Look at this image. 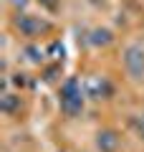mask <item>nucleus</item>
<instances>
[{
    "label": "nucleus",
    "instance_id": "nucleus-11",
    "mask_svg": "<svg viewBox=\"0 0 144 152\" xmlns=\"http://www.w3.org/2000/svg\"><path fill=\"white\" fill-rule=\"evenodd\" d=\"M58 69H61V64L56 61V64L51 66V69H46V76H43V79H46V81H51V79H56V71H58Z\"/></svg>",
    "mask_w": 144,
    "mask_h": 152
},
{
    "label": "nucleus",
    "instance_id": "nucleus-1",
    "mask_svg": "<svg viewBox=\"0 0 144 152\" xmlns=\"http://www.w3.org/2000/svg\"><path fill=\"white\" fill-rule=\"evenodd\" d=\"M84 102H86V91H84V84L79 79H66L61 84V94H58V107L66 117H79L84 112Z\"/></svg>",
    "mask_w": 144,
    "mask_h": 152
},
{
    "label": "nucleus",
    "instance_id": "nucleus-4",
    "mask_svg": "<svg viewBox=\"0 0 144 152\" xmlns=\"http://www.w3.org/2000/svg\"><path fill=\"white\" fill-rule=\"evenodd\" d=\"M84 91H86V99L101 102V99H109L114 94V86L106 76H89L84 81Z\"/></svg>",
    "mask_w": 144,
    "mask_h": 152
},
{
    "label": "nucleus",
    "instance_id": "nucleus-13",
    "mask_svg": "<svg viewBox=\"0 0 144 152\" xmlns=\"http://www.w3.org/2000/svg\"><path fill=\"white\" fill-rule=\"evenodd\" d=\"M8 3H10V5H13V8H15V10H18V13H20V10H23V8H25V5H28V0H8Z\"/></svg>",
    "mask_w": 144,
    "mask_h": 152
},
{
    "label": "nucleus",
    "instance_id": "nucleus-12",
    "mask_svg": "<svg viewBox=\"0 0 144 152\" xmlns=\"http://www.w3.org/2000/svg\"><path fill=\"white\" fill-rule=\"evenodd\" d=\"M38 3H41L43 8H48V10H56V8H58V3H61V0H38Z\"/></svg>",
    "mask_w": 144,
    "mask_h": 152
},
{
    "label": "nucleus",
    "instance_id": "nucleus-2",
    "mask_svg": "<svg viewBox=\"0 0 144 152\" xmlns=\"http://www.w3.org/2000/svg\"><path fill=\"white\" fill-rule=\"evenodd\" d=\"M13 26H15V31L20 33L23 38H38V36H46L48 31H51V23L43 20V18L38 15H28V13H18L15 18H13Z\"/></svg>",
    "mask_w": 144,
    "mask_h": 152
},
{
    "label": "nucleus",
    "instance_id": "nucleus-10",
    "mask_svg": "<svg viewBox=\"0 0 144 152\" xmlns=\"http://www.w3.org/2000/svg\"><path fill=\"white\" fill-rule=\"evenodd\" d=\"M46 53H51V58H56V61H58L61 56H63V46H61V43H51Z\"/></svg>",
    "mask_w": 144,
    "mask_h": 152
},
{
    "label": "nucleus",
    "instance_id": "nucleus-3",
    "mask_svg": "<svg viewBox=\"0 0 144 152\" xmlns=\"http://www.w3.org/2000/svg\"><path fill=\"white\" fill-rule=\"evenodd\" d=\"M121 61H124V69H127V74L132 79H144V48L139 43L127 46Z\"/></svg>",
    "mask_w": 144,
    "mask_h": 152
},
{
    "label": "nucleus",
    "instance_id": "nucleus-9",
    "mask_svg": "<svg viewBox=\"0 0 144 152\" xmlns=\"http://www.w3.org/2000/svg\"><path fill=\"white\" fill-rule=\"evenodd\" d=\"M132 127H134V132H137V137L144 142V112L132 117Z\"/></svg>",
    "mask_w": 144,
    "mask_h": 152
},
{
    "label": "nucleus",
    "instance_id": "nucleus-7",
    "mask_svg": "<svg viewBox=\"0 0 144 152\" xmlns=\"http://www.w3.org/2000/svg\"><path fill=\"white\" fill-rule=\"evenodd\" d=\"M0 112L3 114H8V117H13L15 112H20V96L18 94H3L0 96Z\"/></svg>",
    "mask_w": 144,
    "mask_h": 152
},
{
    "label": "nucleus",
    "instance_id": "nucleus-14",
    "mask_svg": "<svg viewBox=\"0 0 144 152\" xmlns=\"http://www.w3.org/2000/svg\"><path fill=\"white\" fill-rule=\"evenodd\" d=\"M13 84L23 86V84H25V74H13Z\"/></svg>",
    "mask_w": 144,
    "mask_h": 152
},
{
    "label": "nucleus",
    "instance_id": "nucleus-5",
    "mask_svg": "<svg viewBox=\"0 0 144 152\" xmlns=\"http://www.w3.org/2000/svg\"><path fill=\"white\" fill-rule=\"evenodd\" d=\"M96 150L99 152H116L119 150V134L114 129H101L96 134Z\"/></svg>",
    "mask_w": 144,
    "mask_h": 152
},
{
    "label": "nucleus",
    "instance_id": "nucleus-8",
    "mask_svg": "<svg viewBox=\"0 0 144 152\" xmlns=\"http://www.w3.org/2000/svg\"><path fill=\"white\" fill-rule=\"evenodd\" d=\"M23 53H25V58L31 61V64H41V61H43V51L38 48V46H25Z\"/></svg>",
    "mask_w": 144,
    "mask_h": 152
},
{
    "label": "nucleus",
    "instance_id": "nucleus-6",
    "mask_svg": "<svg viewBox=\"0 0 144 152\" xmlns=\"http://www.w3.org/2000/svg\"><path fill=\"white\" fill-rule=\"evenodd\" d=\"M114 41V33L109 31V28H94V31L89 33V43L94 46V48H104V46H109Z\"/></svg>",
    "mask_w": 144,
    "mask_h": 152
}]
</instances>
